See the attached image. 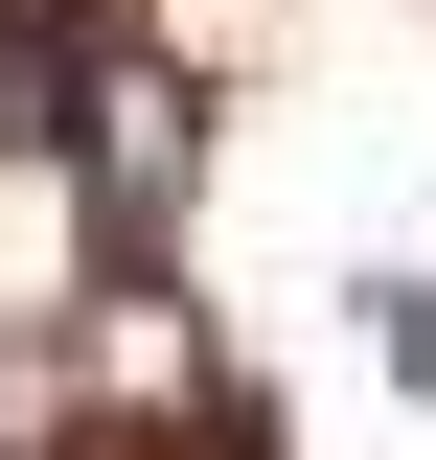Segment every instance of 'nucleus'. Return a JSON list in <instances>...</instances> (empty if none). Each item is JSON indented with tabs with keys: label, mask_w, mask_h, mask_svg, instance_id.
<instances>
[{
	"label": "nucleus",
	"mask_w": 436,
	"mask_h": 460,
	"mask_svg": "<svg viewBox=\"0 0 436 460\" xmlns=\"http://www.w3.org/2000/svg\"><path fill=\"white\" fill-rule=\"evenodd\" d=\"M368 345H390V392H436V277H390V299H368Z\"/></svg>",
	"instance_id": "f257e3e1"
}]
</instances>
